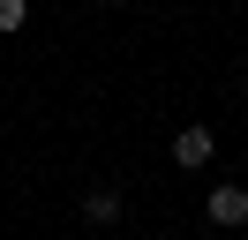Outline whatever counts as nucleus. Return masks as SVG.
Here are the masks:
<instances>
[{
    "label": "nucleus",
    "mask_w": 248,
    "mask_h": 240,
    "mask_svg": "<svg viewBox=\"0 0 248 240\" xmlns=\"http://www.w3.org/2000/svg\"><path fill=\"white\" fill-rule=\"evenodd\" d=\"M203 218L226 225V233H233V225H248V188H211V195H203Z\"/></svg>",
    "instance_id": "f03ea898"
},
{
    "label": "nucleus",
    "mask_w": 248,
    "mask_h": 240,
    "mask_svg": "<svg viewBox=\"0 0 248 240\" xmlns=\"http://www.w3.org/2000/svg\"><path fill=\"white\" fill-rule=\"evenodd\" d=\"M241 98H248V75H241Z\"/></svg>",
    "instance_id": "423d86ee"
},
{
    "label": "nucleus",
    "mask_w": 248,
    "mask_h": 240,
    "mask_svg": "<svg viewBox=\"0 0 248 240\" xmlns=\"http://www.w3.org/2000/svg\"><path fill=\"white\" fill-rule=\"evenodd\" d=\"M23 15H31V0H0V30H23Z\"/></svg>",
    "instance_id": "20e7f679"
},
{
    "label": "nucleus",
    "mask_w": 248,
    "mask_h": 240,
    "mask_svg": "<svg viewBox=\"0 0 248 240\" xmlns=\"http://www.w3.org/2000/svg\"><path fill=\"white\" fill-rule=\"evenodd\" d=\"M241 188H248V165H241Z\"/></svg>",
    "instance_id": "39448f33"
},
{
    "label": "nucleus",
    "mask_w": 248,
    "mask_h": 240,
    "mask_svg": "<svg viewBox=\"0 0 248 240\" xmlns=\"http://www.w3.org/2000/svg\"><path fill=\"white\" fill-rule=\"evenodd\" d=\"M211 150H218V128H181V135H173V165H181V173L211 165Z\"/></svg>",
    "instance_id": "f257e3e1"
},
{
    "label": "nucleus",
    "mask_w": 248,
    "mask_h": 240,
    "mask_svg": "<svg viewBox=\"0 0 248 240\" xmlns=\"http://www.w3.org/2000/svg\"><path fill=\"white\" fill-rule=\"evenodd\" d=\"M83 218H91V225H113V218H121V188H91V195H83Z\"/></svg>",
    "instance_id": "7ed1b4c3"
}]
</instances>
